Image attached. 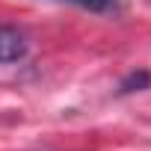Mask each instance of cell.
Segmentation results:
<instances>
[{"label": "cell", "mask_w": 151, "mask_h": 151, "mask_svg": "<svg viewBox=\"0 0 151 151\" xmlns=\"http://www.w3.org/2000/svg\"><path fill=\"white\" fill-rule=\"evenodd\" d=\"M30 53V39L24 30L3 24L0 27V65H9V62H21Z\"/></svg>", "instance_id": "cell-1"}, {"label": "cell", "mask_w": 151, "mask_h": 151, "mask_svg": "<svg viewBox=\"0 0 151 151\" xmlns=\"http://www.w3.org/2000/svg\"><path fill=\"white\" fill-rule=\"evenodd\" d=\"M62 3H74L80 9L98 12V15H116L122 9V0H62Z\"/></svg>", "instance_id": "cell-2"}, {"label": "cell", "mask_w": 151, "mask_h": 151, "mask_svg": "<svg viewBox=\"0 0 151 151\" xmlns=\"http://www.w3.org/2000/svg\"><path fill=\"white\" fill-rule=\"evenodd\" d=\"M151 86V74L148 71H130L127 77H122L119 83V95H130V92H142Z\"/></svg>", "instance_id": "cell-3"}]
</instances>
